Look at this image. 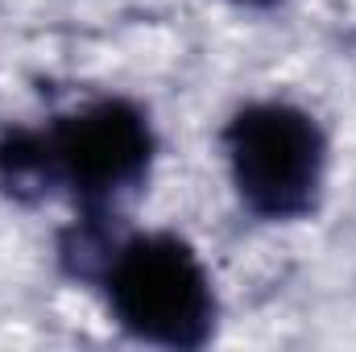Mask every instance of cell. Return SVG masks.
I'll return each mask as SVG.
<instances>
[{"instance_id":"6da1fadb","label":"cell","mask_w":356,"mask_h":352,"mask_svg":"<svg viewBox=\"0 0 356 352\" xmlns=\"http://www.w3.org/2000/svg\"><path fill=\"white\" fill-rule=\"evenodd\" d=\"M154 162V120L129 95H91L46 125L0 133V191L13 203L67 199L79 220H124Z\"/></svg>"},{"instance_id":"7a4b0ae2","label":"cell","mask_w":356,"mask_h":352,"mask_svg":"<svg viewBox=\"0 0 356 352\" xmlns=\"http://www.w3.org/2000/svg\"><path fill=\"white\" fill-rule=\"evenodd\" d=\"M112 323L154 349L195 352L216 340L220 294L199 249L178 232H124L91 278Z\"/></svg>"},{"instance_id":"3957f363","label":"cell","mask_w":356,"mask_h":352,"mask_svg":"<svg viewBox=\"0 0 356 352\" xmlns=\"http://www.w3.org/2000/svg\"><path fill=\"white\" fill-rule=\"evenodd\" d=\"M220 150L241 211L257 224H302L319 211L332 141L302 104L277 95L241 104L220 129Z\"/></svg>"},{"instance_id":"277c9868","label":"cell","mask_w":356,"mask_h":352,"mask_svg":"<svg viewBox=\"0 0 356 352\" xmlns=\"http://www.w3.org/2000/svg\"><path fill=\"white\" fill-rule=\"evenodd\" d=\"M232 4H241V8H257V13H266V8H277V4H286V0H232Z\"/></svg>"}]
</instances>
